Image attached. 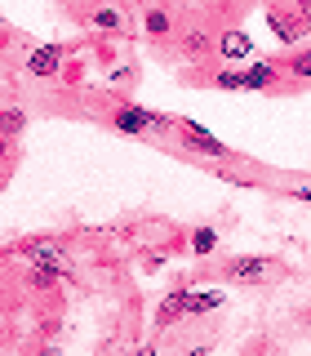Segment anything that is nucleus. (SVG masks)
I'll return each mask as SVG.
<instances>
[{"label":"nucleus","mask_w":311,"mask_h":356,"mask_svg":"<svg viewBox=\"0 0 311 356\" xmlns=\"http://www.w3.org/2000/svg\"><path fill=\"white\" fill-rule=\"evenodd\" d=\"M142 27H147L151 40H169L174 36V18L165 14L160 5H142Z\"/></svg>","instance_id":"f03ea898"},{"label":"nucleus","mask_w":311,"mask_h":356,"mask_svg":"<svg viewBox=\"0 0 311 356\" xmlns=\"http://www.w3.org/2000/svg\"><path fill=\"white\" fill-rule=\"evenodd\" d=\"M18 129H22V111H0V134H9V138H14Z\"/></svg>","instance_id":"4468645a"},{"label":"nucleus","mask_w":311,"mask_h":356,"mask_svg":"<svg viewBox=\"0 0 311 356\" xmlns=\"http://www.w3.org/2000/svg\"><path fill=\"white\" fill-rule=\"evenodd\" d=\"M9 152V134H0V156H5Z\"/></svg>","instance_id":"f3484780"},{"label":"nucleus","mask_w":311,"mask_h":356,"mask_svg":"<svg viewBox=\"0 0 311 356\" xmlns=\"http://www.w3.org/2000/svg\"><path fill=\"white\" fill-rule=\"evenodd\" d=\"M58 276H67L62 267L44 263V267H36V272H31V285H36V289H44V285H53V281H58Z\"/></svg>","instance_id":"f8f14e48"},{"label":"nucleus","mask_w":311,"mask_h":356,"mask_svg":"<svg viewBox=\"0 0 311 356\" xmlns=\"http://www.w3.org/2000/svg\"><path fill=\"white\" fill-rule=\"evenodd\" d=\"M218 89H244V72H218Z\"/></svg>","instance_id":"2eb2a0df"},{"label":"nucleus","mask_w":311,"mask_h":356,"mask_svg":"<svg viewBox=\"0 0 311 356\" xmlns=\"http://www.w3.org/2000/svg\"><path fill=\"white\" fill-rule=\"evenodd\" d=\"M178 312H187V294H169V298H165V307H160V325H174Z\"/></svg>","instance_id":"9b49d317"},{"label":"nucleus","mask_w":311,"mask_h":356,"mask_svg":"<svg viewBox=\"0 0 311 356\" xmlns=\"http://www.w3.org/2000/svg\"><path fill=\"white\" fill-rule=\"evenodd\" d=\"M0 272H5V259H0Z\"/></svg>","instance_id":"6ab92c4d"},{"label":"nucleus","mask_w":311,"mask_h":356,"mask_svg":"<svg viewBox=\"0 0 311 356\" xmlns=\"http://www.w3.org/2000/svg\"><path fill=\"white\" fill-rule=\"evenodd\" d=\"M183 134L192 138V147H196V152H209V156H227V147H222V143L214 138V134H205L200 125H192V120H183Z\"/></svg>","instance_id":"39448f33"},{"label":"nucleus","mask_w":311,"mask_h":356,"mask_svg":"<svg viewBox=\"0 0 311 356\" xmlns=\"http://www.w3.org/2000/svg\"><path fill=\"white\" fill-rule=\"evenodd\" d=\"M218 303H222V294H187V312H209Z\"/></svg>","instance_id":"ddd939ff"},{"label":"nucleus","mask_w":311,"mask_h":356,"mask_svg":"<svg viewBox=\"0 0 311 356\" xmlns=\"http://www.w3.org/2000/svg\"><path fill=\"white\" fill-rule=\"evenodd\" d=\"M27 72H31V76H44V81H49V76H58V72H62V54L53 49V44H44V49H31Z\"/></svg>","instance_id":"f257e3e1"},{"label":"nucleus","mask_w":311,"mask_h":356,"mask_svg":"<svg viewBox=\"0 0 311 356\" xmlns=\"http://www.w3.org/2000/svg\"><path fill=\"white\" fill-rule=\"evenodd\" d=\"M276 81V67L271 63H253L249 72H244V89H267Z\"/></svg>","instance_id":"6e6552de"},{"label":"nucleus","mask_w":311,"mask_h":356,"mask_svg":"<svg viewBox=\"0 0 311 356\" xmlns=\"http://www.w3.org/2000/svg\"><path fill=\"white\" fill-rule=\"evenodd\" d=\"M192 250H196V254H214V250H218V232H214V227H196V232H192Z\"/></svg>","instance_id":"9d476101"},{"label":"nucleus","mask_w":311,"mask_h":356,"mask_svg":"<svg viewBox=\"0 0 311 356\" xmlns=\"http://www.w3.org/2000/svg\"><path fill=\"white\" fill-rule=\"evenodd\" d=\"M116 125L129 129V134H142L147 125H160V116H151L147 107H120V111H116Z\"/></svg>","instance_id":"20e7f679"},{"label":"nucleus","mask_w":311,"mask_h":356,"mask_svg":"<svg viewBox=\"0 0 311 356\" xmlns=\"http://www.w3.org/2000/svg\"><path fill=\"white\" fill-rule=\"evenodd\" d=\"M294 196H303V200H311V187H298V192Z\"/></svg>","instance_id":"a211bd4d"},{"label":"nucleus","mask_w":311,"mask_h":356,"mask_svg":"<svg viewBox=\"0 0 311 356\" xmlns=\"http://www.w3.org/2000/svg\"><path fill=\"white\" fill-rule=\"evenodd\" d=\"M218 54H222V58H231V63H240V58H249V54H253V40L244 36V31H222Z\"/></svg>","instance_id":"7ed1b4c3"},{"label":"nucleus","mask_w":311,"mask_h":356,"mask_svg":"<svg viewBox=\"0 0 311 356\" xmlns=\"http://www.w3.org/2000/svg\"><path fill=\"white\" fill-rule=\"evenodd\" d=\"M183 54H187V58H205V54H209V31L192 27V31L183 36Z\"/></svg>","instance_id":"1a4fd4ad"},{"label":"nucleus","mask_w":311,"mask_h":356,"mask_svg":"<svg viewBox=\"0 0 311 356\" xmlns=\"http://www.w3.org/2000/svg\"><path fill=\"white\" fill-rule=\"evenodd\" d=\"M262 272H267V263H262V259H231V267H227L231 281H258Z\"/></svg>","instance_id":"423d86ee"},{"label":"nucleus","mask_w":311,"mask_h":356,"mask_svg":"<svg viewBox=\"0 0 311 356\" xmlns=\"http://www.w3.org/2000/svg\"><path fill=\"white\" fill-rule=\"evenodd\" d=\"M94 27L116 36V31H125V18H120V9H116V5H98V9H94Z\"/></svg>","instance_id":"0eeeda50"},{"label":"nucleus","mask_w":311,"mask_h":356,"mask_svg":"<svg viewBox=\"0 0 311 356\" xmlns=\"http://www.w3.org/2000/svg\"><path fill=\"white\" fill-rule=\"evenodd\" d=\"M58 76H62L67 85H81V67H76V63H62V72H58Z\"/></svg>","instance_id":"dca6fc26"}]
</instances>
